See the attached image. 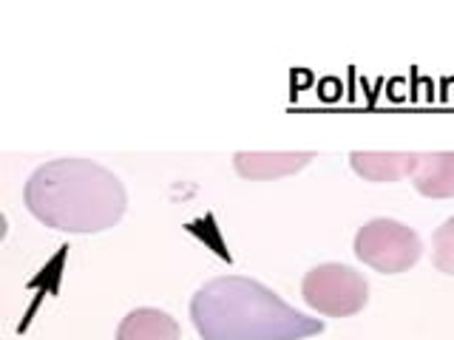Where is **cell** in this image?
Returning <instances> with one entry per match:
<instances>
[{"mask_svg": "<svg viewBox=\"0 0 454 340\" xmlns=\"http://www.w3.org/2000/svg\"><path fill=\"white\" fill-rule=\"evenodd\" d=\"M23 196L37 221L63 233H103L122 219L128 205L122 182L91 159L40 165Z\"/></svg>", "mask_w": 454, "mask_h": 340, "instance_id": "6da1fadb", "label": "cell"}, {"mask_svg": "<svg viewBox=\"0 0 454 340\" xmlns=\"http://www.w3.org/2000/svg\"><path fill=\"white\" fill-rule=\"evenodd\" d=\"M191 318L205 340H304L324 332V321L307 318L241 275L207 281L191 301Z\"/></svg>", "mask_w": 454, "mask_h": 340, "instance_id": "7a4b0ae2", "label": "cell"}, {"mask_svg": "<svg viewBox=\"0 0 454 340\" xmlns=\"http://www.w3.org/2000/svg\"><path fill=\"white\" fill-rule=\"evenodd\" d=\"M304 301L330 318H349L369 301V283L347 264H318L304 278Z\"/></svg>", "mask_w": 454, "mask_h": 340, "instance_id": "3957f363", "label": "cell"}, {"mask_svg": "<svg viewBox=\"0 0 454 340\" xmlns=\"http://www.w3.org/2000/svg\"><path fill=\"white\" fill-rule=\"evenodd\" d=\"M420 238L411 227L395 219H375L355 236V255L378 273H403L420 259Z\"/></svg>", "mask_w": 454, "mask_h": 340, "instance_id": "277c9868", "label": "cell"}, {"mask_svg": "<svg viewBox=\"0 0 454 340\" xmlns=\"http://www.w3.org/2000/svg\"><path fill=\"white\" fill-rule=\"evenodd\" d=\"M312 151H281V153H267V151H239L233 156L239 176L245 179H278L290 176L295 170H301L309 159Z\"/></svg>", "mask_w": 454, "mask_h": 340, "instance_id": "5b68a950", "label": "cell"}, {"mask_svg": "<svg viewBox=\"0 0 454 340\" xmlns=\"http://www.w3.org/2000/svg\"><path fill=\"white\" fill-rule=\"evenodd\" d=\"M420 153H397V151H355L352 170L369 182H401L415 174Z\"/></svg>", "mask_w": 454, "mask_h": 340, "instance_id": "8992f818", "label": "cell"}, {"mask_svg": "<svg viewBox=\"0 0 454 340\" xmlns=\"http://www.w3.org/2000/svg\"><path fill=\"white\" fill-rule=\"evenodd\" d=\"M418 193L429 198H451L454 196V151L420 153L415 174Z\"/></svg>", "mask_w": 454, "mask_h": 340, "instance_id": "52a82bcc", "label": "cell"}, {"mask_svg": "<svg viewBox=\"0 0 454 340\" xmlns=\"http://www.w3.org/2000/svg\"><path fill=\"white\" fill-rule=\"evenodd\" d=\"M117 340H179V323L162 309L142 306L122 318Z\"/></svg>", "mask_w": 454, "mask_h": 340, "instance_id": "ba28073f", "label": "cell"}, {"mask_svg": "<svg viewBox=\"0 0 454 340\" xmlns=\"http://www.w3.org/2000/svg\"><path fill=\"white\" fill-rule=\"evenodd\" d=\"M434 267L440 273L454 275V216L440 224L434 233Z\"/></svg>", "mask_w": 454, "mask_h": 340, "instance_id": "9c48e42d", "label": "cell"}]
</instances>
